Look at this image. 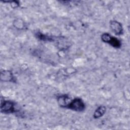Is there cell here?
<instances>
[{
  "instance_id": "cell-1",
  "label": "cell",
  "mask_w": 130,
  "mask_h": 130,
  "mask_svg": "<svg viewBox=\"0 0 130 130\" xmlns=\"http://www.w3.org/2000/svg\"><path fill=\"white\" fill-rule=\"evenodd\" d=\"M66 109L77 112H82L85 109V105L83 100L79 98H75L71 100L67 105Z\"/></svg>"
},
{
  "instance_id": "cell-2",
  "label": "cell",
  "mask_w": 130,
  "mask_h": 130,
  "mask_svg": "<svg viewBox=\"0 0 130 130\" xmlns=\"http://www.w3.org/2000/svg\"><path fill=\"white\" fill-rule=\"evenodd\" d=\"M101 40L103 42L107 43L115 48H120L122 45L121 41L118 39L107 32L103 33L101 35Z\"/></svg>"
},
{
  "instance_id": "cell-3",
  "label": "cell",
  "mask_w": 130,
  "mask_h": 130,
  "mask_svg": "<svg viewBox=\"0 0 130 130\" xmlns=\"http://www.w3.org/2000/svg\"><path fill=\"white\" fill-rule=\"evenodd\" d=\"M15 107V103L14 102L9 100H4L1 102V111L4 114L13 113L17 111Z\"/></svg>"
},
{
  "instance_id": "cell-4",
  "label": "cell",
  "mask_w": 130,
  "mask_h": 130,
  "mask_svg": "<svg viewBox=\"0 0 130 130\" xmlns=\"http://www.w3.org/2000/svg\"><path fill=\"white\" fill-rule=\"evenodd\" d=\"M110 27L111 30L116 36H120L123 34V29L122 24L116 20H111Z\"/></svg>"
},
{
  "instance_id": "cell-5",
  "label": "cell",
  "mask_w": 130,
  "mask_h": 130,
  "mask_svg": "<svg viewBox=\"0 0 130 130\" xmlns=\"http://www.w3.org/2000/svg\"><path fill=\"white\" fill-rule=\"evenodd\" d=\"M1 80L5 82H13L15 81L12 72L9 70L1 71Z\"/></svg>"
},
{
  "instance_id": "cell-6",
  "label": "cell",
  "mask_w": 130,
  "mask_h": 130,
  "mask_svg": "<svg viewBox=\"0 0 130 130\" xmlns=\"http://www.w3.org/2000/svg\"><path fill=\"white\" fill-rule=\"evenodd\" d=\"M71 99L67 94H62L59 95L57 98V101L58 105L63 108H66L67 105L71 101Z\"/></svg>"
},
{
  "instance_id": "cell-7",
  "label": "cell",
  "mask_w": 130,
  "mask_h": 130,
  "mask_svg": "<svg viewBox=\"0 0 130 130\" xmlns=\"http://www.w3.org/2000/svg\"><path fill=\"white\" fill-rule=\"evenodd\" d=\"M106 112V108L105 106L101 105L98 107L95 110L93 117L94 119H98L102 117Z\"/></svg>"
},
{
  "instance_id": "cell-8",
  "label": "cell",
  "mask_w": 130,
  "mask_h": 130,
  "mask_svg": "<svg viewBox=\"0 0 130 130\" xmlns=\"http://www.w3.org/2000/svg\"><path fill=\"white\" fill-rule=\"evenodd\" d=\"M13 25L16 28H17L19 29L22 28L24 26V23H23L22 20H20V19L15 20Z\"/></svg>"
}]
</instances>
